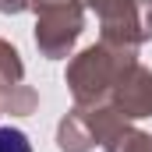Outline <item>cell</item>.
I'll return each mask as SVG.
<instances>
[{
	"label": "cell",
	"instance_id": "6da1fadb",
	"mask_svg": "<svg viewBox=\"0 0 152 152\" xmlns=\"http://www.w3.org/2000/svg\"><path fill=\"white\" fill-rule=\"evenodd\" d=\"M0 152H32L25 131L18 127H0Z\"/></svg>",
	"mask_w": 152,
	"mask_h": 152
}]
</instances>
